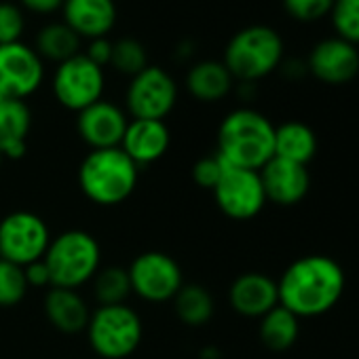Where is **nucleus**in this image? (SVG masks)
<instances>
[{
	"mask_svg": "<svg viewBox=\"0 0 359 359\" xmlns=\"http://www.w3.org/2000/svg\"><path fill=\"white\" fill-rule=\"evenodd\" d=\"M346 277L342 266L323 254H309L294 260L279 277V304L298 319L319 317L332 311L342 298Z\"/></svg>",
	"mask_w": 359,
	"mask_h": 359,
	"instance_id": "nucleus-1",
	"label": "nucleus"
},
{
	"mask_svg": "<svg viewBox=\"0 0 359 359\" xmlns=\"http://www.w3.org/2000/svg\"><path fill=\"white\" fill-rule=\"evenodd\" d=\"M216 154L231 167L260 171L275 156V125L254 108H237L218 127Z\"/></svg>",
	"mask_w": 359,
	"mask_h": 359,
	"instance_id": "nucleus-2",
	"label": "nucleus"
},
{
	"mask_svg": "<svg viewBox=\"0 0 359 359\" xmlns=\"http://www.w3.org/2000/svg\"><path fill=\"white\" fill-rule=\"evenodd\" d=\"M140 167L121 150H89L79 167V189L95 205L112 208L127 201L137 189Z\"/></svg>",
	"mask_w": 359,
	"mask_h": 359,
	"instance_id": "nucleus-3",
	"label": "nucleus"
},
{
	"mask_svg": "<svg viewBox=\"0 0 359 359\" xmlns=\"http://www.w3.org/2000/svg\"><path fill=\"white\" fill-rule=\"evenodd\" d=\"M283 60L285 45L281 34L271 26L254 24L233 34L222 62L237 83H258L279 70Z\"/></svg>",
	"mask_w": 359,
	"mask_h": 359,
	"instance_id": "nucleus-4",
	"label": "nucleus"
},
{
	"mask_svg": "<svg viewBox=\"0 0 359 359\" xmlns=\"http://www.w3.org/2000/svg\"><path fill=\"white\" fill-rule=\"evenodd\" d=\"M43 260L51 273V287L79 290L102 269V248L91 233L72 229L51 239Z\"/></svg>",
	"mask_w": 359,
	"mask_h": 359,
	"instance_id": "nucleus-5",
	"label": "nucleus"
},
{
	"mask_svg": "<svg viewBox=\"0 0 359 359\" xmlns=\"http://www.w3.org/2000/svg\"><path fill=\"white\" fill-rule=\"evenodd\" d=\"M87 340L91 351L102 359L131 357L144 338V323L140 313L123 304H100L91 311L87 323Z\"/></svg>",
	"mask_w": 359,
	"mask_h": 359,
	"instance_id": "nucleus-6",
	"label": "nucleus"
},
{
	"mask_svg": "<svg viewBox=\"0 0 359 359\" xmlns=\"http://www.w3.org/2000/svg\"><path fill=\"white\" fill-rule=\"evenodd\" d=\"M131 294L150 304L171 302L173 296L184 285V273L177 260L165 252H144L133 258L127 266Z\"/></svg>",
	"mask_w": 359,
	"mask_h": 359,
	"instance_id": "nucleus-7",
	"label": "nucleus"
},
{
	"mask_svg": "<svg viewBox=\"0 0 359 359\" xmlns=\"http://www.w3.org/2000/svg\"><path fill=\"white\" fill-rule=\"evenodd\" d=\"M47 222L28 210H18L0 220V258L20 266L43 260L51 243Z\"/></svg>",
	"mask_w": 359,
	"mask_h": 359,
	"instance_id": "nucleus-8",
	"label": "nucleus"
},
{
	"mask_svg": "<svg viewBox=\"0 0 359 359\" xmlns=\"http://www.w3.org/2000/svg\"><path fill=\"white\" fill-rule=\"evenodd\" d=\"M177 104V83L161 66H146L129 79L125 112L131 118L165 121Z\"/></svg>",
	"mask_w": 359,
	"mask_h": 359,
	"instance_id": "nucleus-9",
	"label": "nucleus"
},
{
	"mask_svg": "<svg viewBox=\"0 0 359 359\" xmlns=\"http://www.w3.org/2000/svg\"><path fill=\"white\" fill-rule=\"evenodd\" d=\"M104 89H106L104 68L95 66L85 53H79L55 66L53 95L66 110L79 114L87 106L100 102Z\"/></svg>",
	"mask_w": 359,
	"mask_h": 359,
	"instance_id": "nucleus-10",
	"label": "nucleus"
},
{
	"mask_svg": "<svg viewBox=\"0 0 359 359\" xmlns=\"http://www.w3.org/2000/svg\"><path fill=\"white\" fill-rule=\"evenodd\" d=\"M212 193H214L218 210L226 218L239 220V222L256 218L269 203L262 180H260V171H254V169L226 165L220 182L216 184Z\"/></svg>",
	"mask_w": 359,
	"mask_h": 359,
	"instance_id": "nucleus-11",
	"label": "nucleus"
},
{
	"mask_svg": "<svg viewBox=\"0 0 359 359\" xmlns=\"http://www.w3.org/2000/svg\"><path fill=\"white\" fill-rule=\"evenodd\" d=\"M45 81V62L26 43L0 45V95L26 102Z\"/></svg>",
	"mask_w": 359,
	"mask_h": 359,
	"instance_id": "nucleus-12",
	"label": "nucleus"
},
{
	"mask_svg": "<svg viewBox=\"0 0 359 359\" xmlns=\"http://www.w3.org/2000/svg\"><path fill=\"white\" fill-rule=\"evenodd\" d=\"M309 74L323 85H346L359 74V49L338 36L315 43L304 60Z\"/></svg>",
	"mask_w": 359,
	"mask_h": 359,
	"instance_id": "nucleus-13",
	"label": "nucleus"
},
{
	"mask_svg": "<svg viewBox=\"0 0 359 359\" xmlns=\"http://www.w3.org/2000/svg\"><path fill=\"white\" fill-rule=\"evenodd\" d=\"M127 125H129L127 112L118 104L108 102L104 97L76 114L79 137L91 150L121 148Z\"/></svg>",
	"mask_w": 359,
	"mask_h": 359,
	"instance_id": "nucleus-14",
	"label": "nucleus"
},
{
	"mask_svg": "<svg viewBox=\"0 0 359 359\" xmlns=\"http://www.w3.org/2000/svg\"><path fill=\"white\" fill-rule=\"evenodd\" d=\"M260 180L266 201L281 208L298 205L311 189V175L306 165H298L279 156H273L260 169Z\"/></svg>",
	"mask_w": 359,
	"mask_h": 359,
	"instance_id": "nucleus-15",
	"label": "nucleus"
},
{
	"mask_svg": "<svg viewBox=\"0 0 359 359\" xmlns=\"http://www.w3.org/2000/svg\"><path fill=\"white\" fill-rule=\"evenodd\" d=\"M169 146H171V133L167 123L148 121V118H129V125L121 142V150L137 167L156 163L167 154Z\"/></svg>",
	"mask_w": 359,
	"mask_h": 359,
	"instance_id": "nucleus-16",
	"label": "nucleus"
},
{
	"mask_svg": "<svg viewBox=\"0 0 359 359\" xmlns=\"http://www.w3.org/2000/svg\"><path fill=\"white\" fill-rule=\"evenodd\" d=\"M229 302L235 313L250 319H260L271 309L279 304L277 281L264 273H243L239 275L229 290Z\"/></svg>",
	"mask_w": 359,
	"mask_h": 359,
	"instance_id": "nucleus-17",
	"label": "nucleus"
},
{
	"mask_svg": "<svg viewBox=\"0 0 359 359\" xmlns=\"http://www.w3.org/2000/svg\"><path fill=\"white\" fill-rule=\"evenodd\" d=\"M62 18L81 39L93 41L110 34L118 11L114 0H64Z\"/></svg>",
	"mask_w": 359,
	"mask_h": 359,
	"instance_id": "nucleus-18",
	"label": "nucleus"
},
{
	"mask_svg": "<svg viewBox=\"0 0 359 359\" xmlns=\"http://www.w3.org/2000/svg\"><path fill=\"white\" fill-rule=\"evenodd\" d=\"M45 317L62 334H81L87 330L91 309L79 290L49 287L45 294Z\"/></svg>",
	"mask_w": 359,
	"mask_h": 359,
	"instance_id": "nucleus-19",
	"label": "nucleus"
},
{
	"mask_svg": "<svg viewBox=\"0 0 359 359\" xmlns=\"http://www.w3.org/2000/svg\"><path fill=\"white\" fill-rule=\"evenodd\" d=\"M32 129V112L22 100L0 102V154L18 161L28 150V135Z\"/></svg>",
	"mask_w": 359,
	"mask_h": 359,
	"instance_id": "nucleus-20",
	"label": "nucleus"
},
{
	"mask_svg": "<svg viewBox=\"0 0 359 359\" xmlns=\"http://www.w3.org/2000/svg\"><path fill=\"white\" fill-rule=\"evenodd\" d=\"M184 85L197 102L216 104L235 89V79L224 66V62L203 60V62H195L189 68Z\"/></svg>",
	"mask_w": 359,
	"mask_h": 359,
	"instance_id": "nucleus-21",
	"label": "nucleus"
},
{
	"mask_svg": "<svg viewBox=\"0 0 359 359\" xmlns=\"http://www.w3.org/2000/svg\"><path fill=\"white\" fill-rule=\"evenodd\" d=\"M317 133L302 121H285L275 127V156L309 165L317 154Z\"/></svg>",
	"mask_w": 359,
	"mask_h": 359,
	"instance_id": "nucleus-22",
	"label": "nucleus"
},
{
	"mask_svg": "<svg viewBox=\"0 0 359 359\" xmlns=\"http://www.w3.org/2000/svg\"><path fill=\"white\" fill-rule=\"evenodd\" d=\"M171 302L177 319L189 327L208 325L216 313V300L212 292L201 283H184Z\"/></svg>",
	"mask_w": 359,
	"mask_h": 359,
	"instance_id": "nucleus-23",
	"label": "nucleus"
},
{
	"mask_svg": "<svg viewBox=\"0 0 359 359\" xmlns=\"http://www.w3.org/2000/svg\"><path fill=\"white\" fill-rule=\"evenodd\" d=\"M81 36L64 22H51L43 26L34 41V51L45 62H53L55 66L81 53Z\"/></svg>",
	"mask_w": 359,
	"mask_h": 359,
	"instance_id": "nucleus-24",
	"label": "nucleus"
},
{
	"mask_svg": "<svg viewBox=\"0 0 359 359\" xmlns=\"http://www.w3.org/2000/svg\"><path fill=\"white\" fill-rule=\"evenodd\" d=\"M258 334L262 344L269 346L271 351H287L290 346L296 344L300 336V319L287 309H283L281 304H277L275 309H271L266 315L260 317Z\"/></svg>",
	"mask_w": 359,
	"mask_h": 359,
	"instance_id": "nucleus-25",
	"label": "nucleus"
},
{
	"mask_svg": "<svg viewBox=\"0 0 359 359\" xmlns=\"http://www.w3.org/2000/svg\"><path fill=\"white\" fill-rule=\"evenodd\" d=\"M91 283H93V296L97 304H123L131 296L129 273L127 269L116 266V264L102 266L91 279Z\"/></svg>",
	"mask_w": 359,
	"mask_h": 359,
	"instance_id": "nucleus-26",
	"label": "nucleus"
},
{
	"mask_svg": "<svg viewBox=\"0 0 359 359\" xmlns=\"http://www.w3.org/2000/svg\"><path fill=\"white\" fill-rule=\"evenodd\" d=\"M110 66L125 74V76H135L140 74L148 64V51L146 47L137 41V39H131V36H125V39H118L112 43V60H110Z\"/></svg>",
	"mask_w": 359,
	"mask_h": 359,
	"instance_id": "nucleus-27",
	"label": "nucleus"
},
{
	"mask_svg": "<svg viewBox=\"0 0 359 359\" xmlns=\"http://www.w3.org/2000/svg\"><path fill=\"white\" fill-rule=\"evenodd\" d=\"M28 290L30 285L26 281L24 266L0 258V306L3 309L18 306L26 298Z\"/></svg>",
	"mask_w": 359,
	"mask_h": 359,
	"instance_id": "nucleus-28",
	"label": "nucleus"
},
{
	"mask_svg": "<svg viewBox=\"0 0 359 359\" xmlns=\"http://www.w3.org/2000/svg\"><path fill=\"white\" fill-rule=\"evenodd\" d=\"M330 22L334 28V36L359 45V0H334Z\"/></svg>",
	"mask_w": 359,
	"mask_h": 359,
	"instance_id": "nucleus-29",
	"label": "nucleus"
},
{
	"mask_svg": "<svg viewBox=\"0 0 359 359\" xmlns=\"http://www.w3.org/2000/svg\"><path fill=\"white\" fill-rule=\"evenodd\" d=\"M26 30V18L20 5L0 0V45L20 43Z\"/></svg>",
	"mask_w": 359,
	"mask_h": 359,
	"instance_id": "nucleus-30",
	"label": "nucleus"
},
{
	"mask_svg": "<svg viewBox=\"0 0 359 359\" xmlns=\"http://www.w3.org/2000/svg\"><path fill=\"white\" fill-rule=\"evenodd\" d=\"M334 0H283L285 13L302 24L317 22L325 15H330Z\"/></svg>",
	"mask_w": 359,
	"mask_h": 359,
	"instance_id": "nucleus-31",
	"label": "nucleus"
},
{
	"mask_svg": "<svg viewBox=\"0 0 359 359\" xmlns=\"http://www.w3.org/2000/svg\"><path fill=\"white\" fill-rule=\"evenodd\" d=\"M226 169V163L218 156V154H210V156H201L195 167H193V180L195 184L208 191H214L216 184L220 182V177Z\"/></svg>",
	"mask_w": 359,
	"mask_h": 359,
	"instance_id": "nucleus-32",
	"label": "nucleus"
},
{
	"mask_svg": "<svg viewBox=\"0 0 359 359\" xmlns=\"http://www.w3.org/2000/svg\"><path fill=\"white\" fill-rule=\"evenodd\" d=\"M85 55H87L95 66H100V68L110 66V60H112V41H108L106 36L89 41Z\"/></svg>",
	"mask_w": 359,
	"mask_h": 359,
	"instance_id": "nucleus-33",
	"label": "nucleus"
},
{
	"mask_svg": "<svg viewBox=\"0 0 359 359\" xmlns=\"http://www.w3.org/2000/svg\"><path fill=\"white\" fill-rule=\"evenodd\" d=\"M26 281L30 287H51V273L45 264V260H36L28 266H24Z\"/></svg>",
	"mask_w": 359,
	"mask_h": 359,
	"instance_id": "nucleus-34",
	"label": "nucleus"
},
{
	"mask_svg": "<svg viewBox=\"0 0 359 359\" xmlns=\"http://www.w3.org/2000/svg\"><path fill=\"white\" fill-rule=\"evenodd\" d=\"M20 3L30 13H36V15H53V13L62 11L64 0H20Z\"/></svg>",
	"mask_w": 359,
	"mask_h": 359,
	"instance_id": "nucleus-35",
	"label": "nucleus"
},
{
	"mask_svg": "<svg viewBox=\"0 0 359 359\" xmlns=\"http://www.w3.org/2000/svg\"><path fill=\"white\" fill-rule=\"evenodd\" d=\"M279 70H281V74H283L285 79H290V81H300V79H304V76L309 74L306 62H304V60H296V57L283 60L281 66H279Z\"/></svg>",
	"mask_w": 359,
	"mask_h": 359,
	"instance_id": "nucleus-36",
	"label": "nucleus"
},
{
	"mask_svg": "<svg viewBox=\"0 0 359 359\" xmlns=\"http://www.w3.org/2000/svg\"><path fill=\"white\" fill-rule=\"evenodd\" d=\"M199 359H222V351L214 344H208L199 351Z\"/></svg>",
	"mask_w": 359,
	"mask_h": 359,
	"instance_id": "nucleus-37",
	"label": "nucleus"
},
{
	"mask_svg": "<svg viewBox=\"0 0 359 359\" xmlns=\"http://www.w3.org/2000/svg\"><path fill=\"white\" fill-rule=\"evenodd\" d=\"M193 53H195V45L191 41H184V43L177 45V57L180 60H189Z\"/></svg>",
	"mask_w": 359,
	"mask_h": 359,
	"instance_id": "nucleus-38",
	"label": "nucleus"
},
{
	"mask_svg": "<svg viewBox=\"0 0 359 359\" xmlns=\"http://www.w3.org/2000/svg\"><path fill=\"white\" fill-rule=\"evenodd\" d=\"M3 163H5V156H3V154H0V167H3Z\"/></svg>",
	"mask_w": 359,
	"mask_h": 359,
	"instance_id": "nucleus-39",
	"label": "nucleus"
},
{
	"mask_svg": "<svg viewBox=\"0 0 359 359\" xmlns=\"http://www.w3.org/2000/svg\"><path fill=\"white\" fill-rule=\"evenodd\" d=\"M3 100H5V97H3V95H0V102H3Z\"/></svg>",
	"mask_w": 359,
	"mask_h": 359,
	"instance_id": "nucleus-40",
	"label": "nucleus"
}]
</instances>
